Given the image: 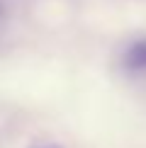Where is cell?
Segmentation results:
<instances>
[{
    "instance_id": "cell-1",
    "label": "cell",
    "mask_w": 146,
    "mask_h": 148,
    "mask_svg": "<svg viewBox=\"0 0 146 148\" xmlns=\"http://www.w3.org/2000/svg\"><path fill=\"white\" fill-rule=\"evenodd\" d=\"M127 66L134 71H144L146 68V41H139L134 44L129 51H127Z\"/></svg>"
},
{
    "instance_id": "cell-2",
    "label": "cell",
    "mask_w": 146,
    "mask_h": 148,
    "mask_svg": "<svg viewBox=\"0 0 146 148\" xmlns=\"http://www.w3.org/2000/svg\"><path fill=\"white\" fill-rule=\"evenodd\" d=\"M8 17H10V3H8V0H0V29L5 27Z\"/></svg>"
},
{
    "instance_id": "cell-3",
    "label": "cell",
    "mask_w": 146,
    "mask_h": 148,
    "mask_svg": "<svg viewBox=\"0 0 146 148\" xmlns=\"http://www.w3.org/2000/svg\"><path fill=\"white\" fill-rule=\"evenodd\" d=\"M32 148H61L59 143H51V141H44V143H36V146H32Z\"/></svg>"
}]
</instances>
